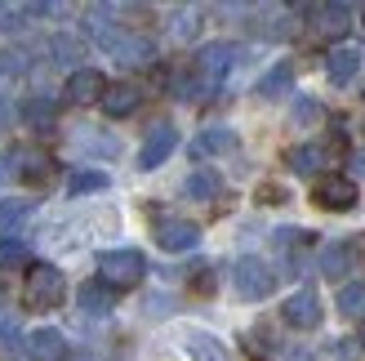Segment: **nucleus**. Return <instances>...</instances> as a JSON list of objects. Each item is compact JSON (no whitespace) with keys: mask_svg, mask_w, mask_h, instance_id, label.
<instances>
[{"mask_svg":"<svg viewBox=\"0 0 365 361\" xmlns=\"http://www.w3.org/2000/svg\"><path fill=\"white\" fill-rule=\"evenodd\" d=\"M103 188H107V174H98V170H81V174H71V183H67V192H71V196L103 192Z\"/></svg>","mask_w":365,"mask_h":361,"instance_id":"nucleus-25","label":"nucleus"},{"mask_svg":"<svg viewBox=\"0 0 365 361\" xmlns=\"http://www.w3.org/2000/svg\"><path fill=\"white\" fill-rule=\"evenodd\" d=\"M23 348H27L31 361H67V352H71V348H67V335H63V330H53V326L31 330Z\"/></svg>","mask_w":365,"mask_h":361,"instance_id":"nucleus-12","label":"nucleus"},{"mask_svg":"<svg viewBox=\"0 0 365 361\" xmlns=\"http://www.w3.org/2000/svg\"><path fill=\"white\" fill-rule=\"evenodd\" d=\"M334 148H321V143H303V148H289L285 152V166L294 170V174H317L325 161H330Z\"/></svg>","mask_w":365,"mask_h":361,"instance_id":"nucleus-18","label":"nucleus"},{"mask_svg":"<svg viewBox=\"0 0 365 361\" xmlns=\"http://www.w3.org/2000/svg\"><path fill=\"white\" fill-rule=\"evenodd\" d=\"M98 103H103V112H107V116H116V121H120V116L138 112V103H143V89H138V85H125V81H120V85H107Z\"/></svg>","mask_w":365,"mask_h":361,"instance_id":"nucleus-17","label":"nucleus"},{"mask_svg":"<svg viewBox=\"0 0 365 361\" xmlns=\"http://www.w3.org/2000/svg\"><path fill=\"white\" fill-rule=\"evenodd\" d=\"M321 103H312V98H299L294 103V125H321Z\"/></svg>","mask_w":365,"mask_h":361,"instance_id":"nucleus-28","label":"nucleus"},{"mask_svg":"<svg viewBox=\"0 0 365 361\" xmlns=\"http://www.w3.org/2000/svg\"><path fill=\"white\" fill-rule=\"evenodd\" d=\"M232 285H236L241 299H267L272 290H277V273H272L263 259L245 255V259H236V268H232Z\"/></svg>","mask_w":365,"mask_h":361,"instance_id":"nucleus-4","label":"nucleus"},{"mask_svg":"<svg viewBox=\"0 0 365 361\" xmlns=\"http://www.w3.org/2000/svg\"><path fill=\"white\" fill-rule=\"evenodd\" d=\"M76 148H85V152H103V156H116V138H98V134H76Z\"/></svg>","mask_w":365,"mask_h":361,"instance_id":"nucleus-29","label":"nucleus"},{"mask_svg":"<svg viewBox=\"0 0 365 361\" xmlns=\"http://www.w3.org/2000/svg\"><path fill=\"white\" fill-rule=\"evenodd\" d=\"M53 63H71V59H76V54H81V45L76 41H67V36H53Z\"/></svg>","mask_w":365,"mask_h":361,"instance_id":"nucleus-31","label":"nucleus"},{"mask_svg":"<svg viewBox=\"0 0 365 361\" xmlns=\"http://www.w3.org/2000/svg\"><path fill=\"white\" fill-rule=\"evenodd\" d=\"M148 277V259L138 250H103L98 255V281L107 290H134Z\"/></svg>","mask_w":365,"mask_h":361,"instance_id":"nucleus-3","label":"nucleus"},{"mask_svg":"<svg viewBox=\"0 0 365 361\" xmlns=\"http://www.w3.org/2000/svg\"><path fill=\"white\" fill-rule=\"evenodd\" d=\"M356 344H361V348H365V326H361V339H356Z\"/></svg>","mask_w":365,"mask_h":361,"instance_id":"nucleus-36","label":"nucleus"},{"mask_svg":"<svg viewBox=\"0 0 365 361\" xmlns=\"http://www.w3.org/2000/svg\"><path fill=\"white\" fill-rule=\"evenodd\" d=\"M196 31H200V9H182V14H178V27H174V36H178V41H192Z\"/></svg>","mask_w":365,"mask_h":361,"instance_id":"nucleus-30","label":"nucleus"},{"mask_svg":"<svg viewBox=\"0 0 365 361\" xmlns=\"http://www.w3.org/2000/svg\"><path fill=\"white\" fill-rule=\"evenodd\" d=\"M232 148H236V130H227V125H210V130L192 143V156H218V152H232Z\"/></svg>","mask_w":365,"mask_h":361,"instance_id":"nucleus-20","label":"nucleus"},{"mask_svg":"<svg viewBox=\"0 0 365 361\" xmlns=\"http://www.w3.org/2000/svg\"><path fill=\"white\" fill-rule=\"evenodd\" d=\"M9 121V103H0V125H5Z\"/></svg>","mask_w":365,"mask_h":361,"instance_id":"nucleus-34","label":"nucleus"},{"mask_svg":"<svg viewBox=\"0 0 365 361\" xmlns=\"http://www.w3.org/2000/svg\"><path fill=\"white\" fill-rule=\"evenodd\" d=\"M112 308H116V290H107L103 281H85V285H81V312L107 317Z\"/></svg>","mask_w":365,"mask_h":361,"instance_id":"nucleus-19","label":"nucleus"},{"mask_svg":"<svg viewBox=\"0 0 365 361\" xmlns=\"http://www.w3.org/2000/svg\"><path fill=\"white\" fill-rule=\"evenodd\" d=\"M31 214V201H0V232H9V223L27 219Z\"/></svg>","mask_w":365,"mask_h":361,"instance_id":"nucleus-27","label":"nucleus"},{"mask_svg":"<svg viewBox=\"0 0 365 361\" xmlns=\"http://www.w3.org/2000/svg\"><path fill=\"white\" fill-rule=\"evenodd\" d=\"M361 63H365V54L356 45H334L330 54H325V76H330L334 85H352Z\"/></svg>","mask_w":365,"mask_h":361,"instance_id":"nucleus-13","label":"nucleus"},{"mask_svg":"<svg viewBox=\"0 0 365 361\" xmlns=\"http://www.w3.org/2000/svg\"><path fill=\"white\" fill-rule=\"evenodd\" d=\"M307 14H312V31L321 41H343L352 31V5H317Z\"/></svg>","mask_w":365,"mask_h":361,"instance_id":"nucleus-11","label":"nucleus"},{"mask_svg":"<svg viewBox=\"0 0 365 361\" xmlns=\"http://www.w3.org/2000/svg\"><path fill=\"white\" fill-rule=\"evenodd\" d=\"M312 201L321 205V210H334V214H343V210H356V183L348 174H321L317 183H312Z\"/></svg>","mask_w":365,"mask_h":361,"instance_id":"nucleus-5","label":"nucleus"},{"mask_svg":"<svg viewBox=\"0 0 365 361\" xmlns=\"http://www.w3.org/2000/svg\"><path fill=\"white\" fill-rule=\"evenodd\" d=\"M182 348H187L192 361H232L227 344L218 335H210V330H187L182 335Z\"/></svg>","mask_w":365,"mask_h":361,"instance_id":"nucleus-16","label":"nucleus"},{"mask_svg":"<svg viewBox=\"0 0 365 361\" xmlns=\"http://www.w3.org/2000/svg\"><path fill=\"white\" fill-rule=\"evenodd\" d=\"M67 295V277L58 273L53 263H31L27 277H23V308L27 312H49L58 308Z\"/></svg>","mask_w":365,"mask_h":361,"instance_id":"nucleus-2","label":"nucleus"},{"mask_svg":"<svg viewBox=\"0 0 365 361\" xmlns=\"http://www.w3.org/2000/svg\"><path fill=\"white\" fill-rule=\"evenodd\" d=\"M294 89V67L289 63H277L267 71V76L259 81V98H281V94H289Z\"/></svg>","mask_w":365,"mask_h":361,"instance_id":"nucleus-23","label":"nucleus"},{"mask_svg":"<svg viewBox=\"0 0 365 361\" xmlns=\"http://www.w3.org/2000/svg\"><path fill=\"white\" fill-rule=\"evenodd\" d=\"M245 344H250V357H259V361L272 352V339H267V330H254V335L245 339Z\"/></svg>","mask_w":365,"mask_h":361,"instance_id":"nucleus-32","label":"nucleus"},{"mask_svg":"<svg viewBox=\"0 0 365 361\" xmlns=\"http://www.w3.org/2000/svg\"><path fill=\"white\" fill-rule=\"evenodd\" d=\"M182 192H187L192 201H214V196L223 192V178H218L214 170H192L187 183H182Z\"/></svg>","mask_w":365,"mask_h":361,"instance_id":"nucleus-22","label":"nucleus"},{"mask_svg":"<svg viewBox=\"0 0 365 361\" xmlns=\"http://www.w3.org/2000/svg\"><path fill=\"white\" fill-rule=\"evenodd\" d=\"M356 259H361L356 241H339V245H325V250H321V273L330 277V281H339V277H348L352 268H356Z\"/></svg>","mask_w":365,"mask_h":361,"instance_id":"nucleus-14","label":"nucleus"},{"mask_svg":"<svg viewBox=\"0 0 365 361\" xmlns=\"http://www.w3.org/2000/svg\"><path fill=\"white\" fill-rule=\"evenodd\" d=\"M5 174H9V170H5V156H0V178H5Z\"/></svg>","mask_w":365,"mask_h":361,"instance_id":"nucleus-35","label":"nucleus"},{"mask_svg":"<svg viewBox=\"0 0 365 361\" xmlns=\"http://www.w3.org/2000/svg\"><path fill=\"white\" fill-rule=\"evenodd\" d=\"M103 89H107V81H103V71H94V67H76L67 76V98L71 103H98Z\"/></svg>","mask_w":365,"mask_h":361,"instance_id":"nucleus-15","label":"nucleus"},{"mask_svg":"<svg viewBox=\"0 0 365 361\" xmlns=\"http://www.w3.org/2000/svg\"><path fill=\"white\" fill-rule=\"evenodd\" d=\"M281 317H285V326H294V330H317L321 326V295L312 290V285H303V290H294L285 303H281Z\"/></svg>","mask_w":365,"mask_h":361,"instance_id":"nucleus-6","label":"nucleus"},{"mask_svg":"<svg viewBox=\"0 0 365 361\" xmlns=\"http://www.w3.org/2000/svg\"><path fill=\"white\" fill-rule=\"evenodd\" d=\"M352 174L365 178V152H352Z\"/></svg>","mask_w":365,"mask_h":361,"instance_id":"nucleus-33","label":"nucleus"},{"mask_svg":"<svg viewBox=\"0 0 365 361\" xmlns=\"http://www.w3.org/2000/svg\"><path fill=\"white\" fill-rule=\"evenodd\" d=\"M156 245L170 250V255H182V250L200 245V228L192 219H160L156 223Z\"/></svg>","mask_w":365,"mask_h":361,"instance_id":"nucleus-10","label":"nucleus"},{"mask_svg":"<svg viewBox=\"0 0 365 361\" xmlns=\"http://www.w3.org/2000/svg\"><path fill=\"white\" fill-rule=\"evenodd\" d=\"M27 263V245L23 241H0V273H9V268H23Z\"/></svg>","mask_w":365,"mask_h":361,"instance_id":"nucleus-26","label":"nucleus"},{"mask_svg":"<svg viewBox=\"0 0 365 361\" xmlns=\"http://www.w3.org/2000/svg\"><path fill=\"white\" fill-rule=\"evenodd\" d=\"M236 59H241V45L232 41H210L196 49V67H192V81H196V98L200 94H214L218 85H223V76L236 67Z\"/></svg>","mask_w":365,"mask_h":361,"instance_id":"nucleus-1","label":"nucleus"},{"mask_svg":"<svg viewBox=\"0 0 365 361\" xmlns=\"http://www.w3.org/2000/svg\"><path fill=\"white\" fill-rule=\"evenodd\" d=\"M174 148H178V130L170 121H156L148 130V138H143V148H138V170H156L160 161L174 156Z\"/></svg>","mask_w":365,"mask_h":361,"instance_id":"nucleus-7","label":"nucleus"},{"mask_svg":"<svg viewBox=\"0 0 365 361\" xmlns=\"http://www.w3.org/2000/svg\"><path fill=\"white\" fill-rule=\"evenodd\" d=\"M339 312L343 317H365V281H352L339 290Z\"/></svg>","mask_w":365,"mask_h":361,"instance_id":"nucleus-24","label":"nucleus"},{"mask_svg":"<svg viewBox=\"0 0 365 361\" xmlns=\"http://www.w3.org/2000/svg\"><path fill=\"white\" fill-rule=\"evenodd\" d=\"M18 116H23L31 130H41V134H49L53 125H58V112H53V103H49V98H27L23 107H18Z\"/></svg>","mask_w":365,"mask_h":361,"instance_id":"nucleus-21","label":"nucleus"},{"mask_svg":"<svg viewBox=\"0 0 365 361\" xmlns=\"http://www.w3.org/2000/svg\"><path fill=\"white\" fill-rule=\"evenodd\" d=\"M107 54H112L120 67H152L156 63V45L148 36H134V31H120L116 41L107 45Z\"/></svg>","mask_w":365,"mask_h":361,"instance_id":"nucleus-8","label":"nucleus"},{"mask_svg":"<svg viewBox=\"0 0 365 361\" xmlns=\"http://www.w3.org/2000/svg\"><path fill=\"white\" fill-rule=\"evenodd\" d=\"M14 174L23 178V183H45L53 174V156L45 148H36V143H23V148H14Z\"/></svg>","mask_w":365,"mask_h":361,"instance_id":"nucleus-9","label":"nucleus"}]
</instances>
